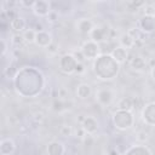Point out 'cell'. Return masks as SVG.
<instances>
[{
	"label": "cell",
	"instance_id": "4fadbf2b",
	"mask_svg": "<svg viewBox=\"0 0 155 155\" xmlns=\"http://www.w3.org/2000/svg\"><path fill=\"white\" fill-rule=\"evenodd\" d=\"M73 132H74V130L70 125H62L59 128V133L63 137H70V136H73Z\"/></svg>",
	"mask_w": 155,
	"mask_h": 155
},
{
	"label": "cell",
	"instance_id": "8992f818",
	"mask_svg": "<svg viewBox=\"0 0 155 155\" xmlns=\"http://www.w3.org/2000/svg\"><path fill=\"white\" fill-rule=\"evenodd\" d=\"M130 65L133 70L136 71H142L145 69V61L140 57V56H134L131 61H130Z\"/></svg>",
	"mask_w": 155,
	"mask_h": 155
},
{
	"label": "cell",
	"instance_id": "7a4b0ae2",
	"mask_svg": "<svg viewBox=\"0 0 155 155\" xmlns=\"http://www.w3.org/2000/svg\"><path fill=\"white\" fill-rule=\"evenodd\" d=\"M76 27H78V30L81 31V33H84V34L91 33L92 29L94 28L93 22L91 19H88V18H81V19H79Z\"/></svg>",
	"mask_w": 155,
	"mask_h": 155
},
{
	"label": "cell",
	"instance_id": "f546056e",
	"mask_svg": "<svg viewBox=\"0 0 155 155\" xmlns=\"http://www.w3.org/2000/svg\"><path fill=\"white\" fill-rule=\"evenodd\" d=\"M149 67L155 68V57H153V58H150V59H149Z\"/></svg>",
	"mask_w": 155,
	"mask_h": 155
},
{
	"label": "cell",
	"instance_id": "ffe728a7",
	"mask_svg": "<svg viewBox=\"0 0 155 155\" xmlns=\"http://www.w3.org/2000/svg\"><path fill=\"white\" fill-rule=\"evenodd\" d=\"M86 131L84 130V127L81 126V127H78L76 130H75V136L78 137V138H80V139H84L85 137H86Z\"/></svg>",
	"mask_w": 155,
	"mask_h": 155
},
{
	"label": "cell",
	"instance_id": "30bf717a",
	"mask_svg": "<svg viewBox=\"0 0 155 155\" xmlns=\"http://www.w3.org/2000/svg\"><path fill=\"white\" fill-rule=\"evenodd\" d=\"M120 44H121V46L124 47V48H131L132 46H133V42H134V40L127 34V33H124V34H121V36H120Z\"/></svg>",
	"mask_w": 155,
	"mask_h": 155
},
{
	"label": "cell",
	"instance_id": "484cf974",
	"mask_svg": "<svg viewBox=\"0 0 155 155\" xmlns=\"http://www.w3.org/2000/svg\"><path fill=\"white\" fill-rule=\"evenodd\" d=\"M84 70H85L84 64H82V63H78V64H76V68H75V73H82Z\"/></svg>",
	"mask_w": 155,
	"mask_h": 155
},
{
	"label": "cell",
	"instance_id": "2e32d148",
	"mask_svg": "<svg viewBox=\"0 0 155 155\" xmlns=\"http://www.w3.org/2000/svg\"><path fill=\"white\" fill-rule=\"evenodd\" d=\"M144 13L145 16H155V6L148 4V5H144Z\"/></svg>",
	"mask_w": 155,
	"mask_h": 155
},
{
	"label": "cell",
	"instance_id": "e0dca14e",
	"mask_svg": "<svg viewBox=\"0 0 155 155\" xmlns=\"http://www.w3.org/2000/svg\"><path fill=\"white\" fill-rule=\"evenodd\" d=\"M73 56H74V58L76 59L78 63H84V61L86 59V57H85V54L82 53L81 50H80V51H75V52L73 53Z\"/></svg>",
	"mask_w": 155,
	"mask_h": 155
},
{
	"label": "cell",
	"instance_id": "83f0119b",
	"mask_svg": "<svg viewBox=\"0 0 155 155\" xmlns=\"http://www.w3.org/2000/svg\"><path fill=\"white\" fill-rule=\"evenodd\" d=\"M1 44H2V56H5L6 50H7V46H6V42H5V40H4V39L1 40Z\"/></svg>",
	"mask_w": 155,
	"mask_h": 155
},
{
	"label": "cell",
	"instance_id": "603a6c76",
	"mask_svg": "<svg viewBox=\"0 0 155 155\" xmlns=\"http://www.w3.org/2000/svg\"><path fill=\"white\" fill-rule=\"evenodd\" d=\"M144 46V41H143V39H138V40H134V42H133V48H142Z\"/></svg>",
	"mask_w": 155,
	"mask_h": 155
},
{
	"label": "cell",
	"instance_id": "277c9868",
	"mask_svg": "<svg viewBox=\"0 0 155 155\" xmlns=\"http://www.w3.org/2000/svg\"><path fill=\"white\" fill-rule=\"evenodd\" d=\"M81 125H82L84 130L86 131V133H88V134H92L93 132H96V131L98 130V124H97V121H96L93 117H91V116H86L85 121H84Z\"/></svg>",
	"mask_w": 155,
	"mask_h": 155
},
{
	"label": "cell",
	"instance_id": "f1b7e54d",
	"mask_svg": "<svg viewBox=\"0 0 155 155\" xmlns=\"http://www.w3.org/2000/svg\"><path fill=\"white\" fill-rule=\"evenodd\" d=\"M85 119H86V116L81 114V115H79V117H78L76 120H78V122H80V124H82V122L85 121Z\"/></svg>",
	"mask_w": 155,
	"mask_h": 155
},
{
	"label": "cell",
	"instance_id": "5b68a950",
	"mask_svg": "<svg viewBox=\"0 0 155 155\" xmlns=\"http://www.w3.org/2000/svg\"><path fill=\"white\" fill-rule=\"evenodd\" d=\"M105 35H107V31L105 29H102L101 27H94L92 29V31L90 33V36H91V40L93 42H101L105 39ZM108 36V35H107Z\"/></svg>",
	"mask_w": 155,
	"mask_h": 155
},
{
	"label": "cell",
	"instance_id": "7c38bea8",
	"mask_svg": "<svg viewBox=\"0 0 155 155\" xmlns=\"http://www.w3.org/2000/svg\"><path fill=\"white\" fill-rule=\"evenodd\" d=\"M23 36H24V41L27 44H33V42H35V39H36V31L34 29H27V30H24Z\"/></svg>",
	"mask_w": 155,
	"mask_h": 155
},
{
	"label": "cell",
	"instance_id": "9c48e42d",
	"mask_svg": "<svg viewBox=\"0 0 155 155\" xmlns=\"http://www.w3.org/2000/svg\"><path fill=\"white\" fill-rule=\"evenodd\" d=\"M117 108H119L120 110H124V111H130V110L133 108V99L130 98V97L122 98V99L119 102Z\"/></svg>",
	"mask_w": 155,
	"mask_h": 155
},
{
	"label": "cell",
	"instance_id": "9a60e30c",
	"mask_svg": "<svg viewBox=\"0 0 155 155\" xmlns=\"http://www.w3.org/2000/svg\"><path fill=\"white\" fill-rule=\"evenodd\" d=\"M148 138H149V133L147 131H143V130L142 131H138L137 134H136V139L139 143H145L148 140Z\"/></svg>",
	"mask_w": 155,
	"mask_h": 155
},
{
	"label": "cell",
	"instance_id": "3957f363",
	"mask_svg": "<svg viewBox=\"0 0 155 155\" xmlns=\"http://www.w3.org/2000/svg\"><path fill=\"white\" fill-rule=\"evenodd\" d=\"M97 101L101 103V104H103V105H105V104H110V102L113 101V92L110 91V90H99L98 91V93H97Z\"/></svg>",
	"mask_w": 155,
	"mask_h": 155
},
{
	"label": "cell",
	"instance_id": "ba28073f",
	"mask_svg": "<svg viewBox=\"0 0 155 155\" xmlns=\"http://www.w3.org/2000/svg\"><path fill=\"white\" fill-rule=\"evenodd\" d=\"M11 28L13 29V30H16V31H23L24 29H25V27H27V23H25V21H24V18L23 17H16L11 23Z\"/></svg>",
	"mask_w": 155,
	"mask_h": 155
},
{
	"label": "cell",
	"instance_id": "52a82bcc",
	"mask_svg": "<svg viewBox=\"0 0 155 155\" xmlns=\"http://www.w3.org/2000/svg\"><path fill=\"white\" fill-rule=\"evenodd\" d=\"M111 54H113V57H114L119 63H122V62H125V59L127 58V50L124 48L122 46H117V47H115V48L113 50Z\"/></svg>",
	"mask_w": 155,
	"mask_h": 155
},
{
	"label": "cell",
	"instance_id": "d4e9b609",
	"mask_svg": "<svg viewBox=\"0 0 155 155\" xmlns=\"http://www.w3.org/2000/svg\"><path fill=\"white\" fill-rule=\"evenodd\" d=\"M31 29H34L36 33H40V31H44V27H42V24L41 23H35V25H34V28H31Z\"/></svg>",
	"mask_w": 155,
	"mask_h": 155
},
{
	"label": "cell",
	"instance_id": "ac0fdd59",
	"mask_svg": "<svg viewBox=\"0 0 155 155\" xmlns=\"http://www.w3.org/2000/svg\"><path fill=\"white\" fill-rule=\"evenodd\" d=\"M127 34L133 39V40H138V39H142L140 38V33L138 31V29H136V28H132V29H130L128 31H127Z\"/></svg>",
	"mask_w": 155,
	"mask_h": 155
},
{
	"label": "cell",
	"instance_id": "5bb4252c",
	"mask_svg": "<svg viewBox=\"0 0 155 155\" xmlns=\"http://www.w3.org/2000/svg\"><path fill=\"white\" fill-rule=\"evenodd\" d=\"M12 44L16 46V47H19V46H22L25 41H24V36H23V34H15L13 36H12Z\"/></svg>",
	"mask_w": 155,
	"mask_h": 155
},
{
	"label": "cell",
	"instance_id": "8fae6325",
	"mask_svg": "<svg viewBox=\"0 0 155 155\" xmlns=\"http://www.w3.org/2000/svg\"><path fill=\"white\" fill-rule=\"evenodd\" d=\"M76 92H78V96L84 99V98H87L91 94V87L87 84H81V85H79Z\"/></svg>",
	"mask_w": 155,
	"mask_h": 155
},
{
	"label": "cell",
	"instance_id": "cb8c5ba5",
	"mask_svg": "<svg viewBox=\"0 0 155 155\" xmlns=\"http://www.w3.org/2000/svg\"><path fill=\"white\" fill-rule=\"evenodd\" d=\"M47 51H48L50 53H52V54H53V53H57V51H58V48H57V45L52 42V44H51V45L47 47Z\"/></svg>",
	"mask_w": 155,
	"mask_h": 155
},
{
	"label": "cell",
	"instance_id": "6da1fadb",
	"mask_svg": "<svg viewBox=\"0 0 155 155\" xmlns=\"http://www.w3.org/2000/svg\"><path fill=\"white\" fill-rule=\"evenodd\" d=\"M33 8H34V12L39 11L36 15H39V16H46V17L52 11V10H50V2H47V1H35Z\"/></svg>",
	"mask_w": 155,
	"mask_h": 155
},
{
	"label": "cell",
	"instance_id": "7402d4cb",
	"mask_svg": "<svg viewBox=\"0 0 155 155\" xmlns=\"http://www.w3.org/2000/svg\"><path fill=\"white\" fill-rule=\"evenodd\" d=\"M57 94H58V97L61 98V101H62V99H65V98H68V96H69V93H68V90H65V88H63V87L58 88V91H57Z\"/></svg>",
	"mask_w": 155,
	"mask_h": 155
},
{
	"label": "cell",
	"instance_id": "d6986e66",
	"mask_svg": "<svg viewBox=\"0 0 155 155\" xmlns=\"http://www.w3.org/2000/svg\"><path fill=\"white\" fill-rule=\"evenodd\" d=\"M65 107H64V103H63V101H58V99H56L54 102H53V110H56V111H62L63 109H64Z\"/></svg>",
	"mask_w": 155,
	"mask_h": 155
},
{
	"label": "cell",
	"instance_id": "44dd1931",
	"mask_svg": "<svg viewBox=\"0 0 155 155\" xmlns=\"http://www.w3.org/2000/svg\"><path fill=\"white\" fill-rule=\"evenodd\" d=\"M57 19H58V13H57L56 11H51V12L47 15V22L54 23Z\"/></svg>",
	"mask_w": 155,
	"mask_h": 155
},
{
	"label": "cell",
	"instance_id": "4316f807",
	"mask_svg": "<svg viewBox=\"0 0 155 155\" xmlns=\"http://www.w3.org/2000/svg\"><path fill=\"white\" fill-rule=\"evenodd\" d=\"M34 119H35L36 121H38V120H39V121H41V120L44 119V114H42V113H36V114H35V117H34Z\"/></svg>",
	"mask_w": 155,
	"mask_h": 155
}]
</instances>
